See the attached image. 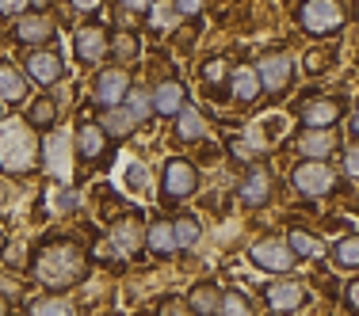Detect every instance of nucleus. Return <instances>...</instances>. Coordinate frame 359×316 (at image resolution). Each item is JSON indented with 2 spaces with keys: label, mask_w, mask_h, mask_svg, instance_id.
I'll return each mask as SVG.
<instances>
[{
  "label": "nucleus",
  "mask_w": 359,
  "mask_h": 316,
  "mask_svg": "<svg viewBox=\"0 0 359 316\" xmlns=\"http://www.w3.org/2000/svg\"><path fill=\"white\" fill-rule=\"evenodd\" d=\"M92 275V255L76 236H46L27 259V278L50 294H69Z\"/></svg>",
  "instance_id": "f257e3e1"
},
{
  "label": "nucleus",
  "mask_w": 359,
  "mask_h": 316,
  "mask_svg": "<svg viewBox=\"0 0 359 316\" xmlns=\"http://www.w3.org/2000/svg\"><path fill=\"white\" fill-rule=\"evenodd\" d=\"M42 134L20 115H0V175L31 179L39 175Z\"/></svg>",
  "instance_id": "f03ea898"
},
{
  "label": "nucleus",
  "mask_w": 359,
  "mask_h": 316,
  "mask_svg": "<svg viewBox=\"0 0 359 316\" xmlns=\"http://www.w3.org/2000/svg\"><path fill=\"white\" fill-rule=\"evenodd\" d=\"M203 187V168L195 164L191 157H172L161 160V175H157V199L165 202V206H180V202L195 199Z\"/></svg>",
  "instance_id": "7ed1b4c3"
},
{
  "label": "nucleus",
  "mask_w": 359,
  "mask_h": 316,
  "mask_svg": "<svg viewBox=\"0 0 359 316\" xmlns=\"http://www.w3.org/2000/svg\"><path fill=\"white\" fill-rule=\"evenodd\" d=\"M73 164H76V152H73V134L65 126H54V130L42 134V152H39V172L50 179L54 187L73 183Z\"/></svg>",
  "instance_id": "20e7f679"
},
{
  "label": "nucleus",
  "mask_w": 359,
  "mask_h": 316,
  "mask_svg": "<svg viewBox=\"0 0 359 316\" xmlns=\"http://www.w3.org/2000/svg\"><path fill=\"white\" fill-rule=\"evenodd\" d=\"M73 62L88 73L111 62V23H104V20L76 23L73 27Z\"/></svg>",
  "instance_id": "39448f33"
},
{
  "label": "nucleus",
  "mask_w": 359,
  "mask_h": 316,
  "mask_svg": "<svg viewBox=\"0 0 359 316\" xmlns=\"http://www.w3.org/2000/svg\"><path fill=\"white\" fill-rule=\"evenodd\" d=\"M20 69H23V76H27L31 88H39V92L57 88V84H62L65 76H69L65 54H62L57 46H35V50H23Z\"/></svg>",
  "instance_id": "423d86ee"
},
{
  "label": "nucleus",
  "mask_w": 359,
  "mask_h": 316,
  "mask_svg": "<svg viewBox=\"0 0 359 316\" xmlns=\"http://www.w3.org/2000/svg\"><path fill=\"white\" fill-rule=\"evenodd\" d=\"M130 84H134V76L130 69H123V65H100V69H92L88 76V103L92 110H111V107H123V99H126V92H130Z\"/></svg>",
  "instance_id": "0eeeda50"
},
{
  "label": "nucleus",
  "mask_w": 359,
  "mask_h": 316,
  "mask_svg": "<svg viewBox=\"0 0 359 316\" xmlns=\"http://www.w3.org/2000/svg\"><path fill=\"white\" fill-rule=\"evenodd\" d=\"M104 244L118 255V259H134L138 252H145V217L138 210H123L118 217H111Z\"/></svg>",
  "instance_id": "6e6552de"
},
{
  "label": "nucleus",
  "mask_w": 359,
  "mask_h": 316,
  "mask_svg": "<svg viewBox=\"0 0 359 316\" xmlns=\"http://www.w3.org/2000/svg\"><path fill=\"white\" fill-rule=\"evenodd\" d=\"M8 35H12V42H15V46H23V50L54 46V38H57V15H54V12H35V8H27L20 20L8 23Z\"/></svg>",
  "instance_id": "1a4fd4ad"
},
{
  "label": "nucleus",
  "mask_w": 359,
  "mask_h": 316,
  "mask_svg": "<svg viewBox=\"0 0 359 316\" xmlns=\"http://www.w3.org/2000/svg\"><path fill=\"white\" fill-rule=\"evenodd\" d=\"M298 23H302V31H310V35H332V31H340V23H344V8H340L337 0H302V4H298Z\"/></svg>",
  "instance_id": "9d476101"
},
{
  "label": "nucleus",
  "mask_w": 359,
  "mask_h": 316,
  "mask_svg": "<svg viewBox=\"0 0 359 316\" xmlns=\"http://www.w3.org/2000/svg\"><path fill=\"white\" fill-rule=\"evenodd\" d=\"M271 194H276V179H271L268 168L260 164H249L237 179V202H241L245 210H264L271 202Z\"/></svg>",
  "instance_id": "9b49d317"
},
{
  "label": "nucleus",
  "mask_w": 359,
  "mask_h": 316,
  "mask_svg": "<svg viewBox=\"0 0 359 316\" xmlns=\"http://www.w3.org/2000/svg\"><path fill=\"white\" fill-rule=\"evenodd\" d=\"M249 263L260 271H271V275H287L294 267V252L287 247L283 236H260L249 244Z\"/></svg>",
  "instance_id": "f8f14e48"
},
{
  "label": "nucleus",
  "mask_w": 359,
  "mask_h": 316,
  "mask_svg": "<svg viewBox=\"0 0 359 316\" xmlns=\"http://www.w3.org/2000/svg\"><path fill=\"white\" fill-rule=\"evenodd\" d=\"M111 149V138L104 134V126L96 122V118H76L73 126V152L81 164H96L100 157H107Z\"/></svg>",
  "instance_id": "ddd939ff"
},
{
  "label": "nucleus",
  "mask_w": 359,
  "mask_h": 316,
  "mask_svg": "<svg viewBox=\"0 0 359 316\" xmlns=\"http://www.w3.org/2000/svg\"><path fill=\"white\" fill-rule=\"evenodd\" d=\"M290 183H294V191L306 194V199H325V194H332V187H337V175H332V168H325L321 160H302V164L290 172Z\"/></svg>",
  "instance_id": "4468645a"
},
{
  "label": "nucleus",
  "mask_w": 359,
  "mask_h": 316,
  "mask_svg": "<svg viewBox=\"0 0 359 316\" xmlns=\"http://www.w3.org/2000/svg\"><path fill=\"white\" fill-rule=\"evenodd\" d=\"M256 76H260V88L264 92L279 96V92H287L290 80H294V57L271 50V54H264L260 62H256Z\"/></svg>",
  "instance_id": "2eb2a0df"
},
{
  "label": "nucleus",
  "mask_w": 359,
  "mask_h": 316,
  "mask_svg": "<svg viewBox=\"0 0 359 316\" xmlns=\"http://www.w3.org/2000/svg\"><path fill=\"white\" fill-rule=\"evenodd\" d=\"M207 134H210V118L203 115L199 103H184L172 115V138H176V145H199V141H207Z\"/></svg>",
  "instance_id": "dca6fc26"
},
{
  "label": "nucleus",
  "mask_w": 359,
  "mask_h": 316,
  "mask_svg": "<svg viewBox=\"0 0 359 316\" xmlns=\"http://www.w3.org/2000/svg\"><path fill=\"white\" fill-rule=\"evenodd\" d=\"M149 99H153V118H172L187 103V84L180 76H161V80L149 84Z\"/></svg>",
  "instance_id": "f3484780"
},
{
  "label": "nucleus",
  "mask_w": 359,
  "mask_h": 316,
  "mask_svg": "<svg viewBox=\"0 0 359 316\" xmlns=\"http://www.w3.org/2000/svg\"><path fill=\"white\" fill-rule=\"evenodd\" d=\"M31 99V84L23 76L20 62L12 57H0V107L12 110V107H23Z\"/></svg>",
  "instance_id": "a211bd4d"
},
{
  "label": "nucleus",
  "mask_w": 359,
  "mask_h": 316,
  "mask_svg": "<svg viewBox=\"0 0 359 316\" xmlns=\"http://www.w3.org/2000/svg\"><path fill=\"white\" fill-rule=\"evenodd\" d=\"M145 252L157 255V259H172V255H180L176 233H172V217H165V213L145 217Z\"/></svg>",
  "instance_id": "6ab92c4d"
},
{
  "label": "nucleus",
  "mask_w": 359,
  "mask_h": 316,
  "mask_svg": "<svg viewBox=\"0 0 359 316\" xmlns=\"http://www.w3.org/2000/svg\"><path fill=\"white\" fill-rule=\"evenodd\" d=\"M23 118H27L39 134L54 130V126H62V99H57L54 92H39V96H31L27 103H23Z\"/></svg>",
  "instance_id": "aec40b11"
},
{
  "label": "nucleus",
  "mask_w": 359,
  "mask_h": 316,
  "mask_svg": "<svg viewBox=\"0 0 359 316\" xmlns=\"http://www.w3.org/2000/svg\"><path fill=\"white\" fill-rule=\"evenodd\" d=\"M264 305H268L271 313H294L306 305V286L294 278L268 282V286H264Z\"/></svg>",
  "instance_id": "412c9836"
},
{
  "label": "nucleus",
  "mask_w": 359,
  "mask_h": 316,
  "mask_svg": "<svg viewBox=\"0 0 359 316\" xmlns=\"http://www.w3.org/2000/svg\"><path fill=\"white\" fill-rule=\"evenodd\" d=\"M226 92H229V99H233V103H256V99L264 96L260 76H256V65H249V62H237L233 69H229Z\"/></svg>",
  "instance_id": "4be33fe9"
},
{
  "label": "nucleus",
  "mask_w": 359,
  "mask_h": 316,
  "mask_svg": "<svg viewBox=\"0 0 359 316\" xmlns=\"http://www.w3.org/2000/svg\"><path fill=\"white\" fill-rule=\"evenodd\" d=\"M23 316H81V305L69 294H50V289H42V294L23 301Z\"/></svg>",
  "instance_id": "5701e85b"
},
{
  "label": "nucleus",
  "mask_w": 359,
  "mask_h": 316,
  "mask_svg": "<svg viewBox=\"0 0 359 316\" xmlns=\"http://www.w3.org/2000/svg\"><path fill=\"white\" fill-rule=\"evenodd\" d=\"M298 118H302L306 130H332V122L340 118V99H332V96L306 99V103L298 107Z\"/></svg>",
  "instance_id": "b1692460"
},
{
  "label": "nucleus",
  "mask_w": 359,
  "mask_h": 316,
  "mask_svg": "<svg viewBox=\"0 0 359 316\" xmlns=\"http://www.w3.org/2000/svg\"><path fill=\"white\" fill-rule=\"evenodd\" d=\"M218 301H222V286L215 278H199L191 282V289L184 294V305L191 316H215L218 313Z\"/></svg>",
  "instance_id": "393cba45"
},
{
  "label": "nucleus",
  "mask_w": 359,
  "mask_h": 316,
  "mask_svg": "<svg viewBox=\"0 0 359 316\" xmlns=\"http://www.w3.org/2000/svg\"><path fill=\"white\" fill-rule=\"evenodd\" d=\"M142 62V31L126 27V31H111V65L134 69Z\"/></svg>",
  "instance_id": "a878e982"
},
{
  "label": "nucleus",
  "mask_w": 359,
  "mask_h": 316,
  "mask_svg": "<svg viewBox=\"0 0 359 316\" xmlns=\"http://www.w3.org/2000/svg\"><path fill=\"white\" fill-rule=\"evenodd\" d=\"M229 69H233V62H226L222 54H210V57H203V62H199V84H203V88H207L215 99L229 96V92H226Z\"/></svg>",
  "instance_id": "bb28decb"
},
{
  "label": "nucleus",
  "mask_w": 359,
  "mask_h": 316,
  "mask_svg": "<svg viewBox=\"0 0 359 316\" xmlns=\"http://www.w3.org/2000/svg\"><path fill=\"white\" fill-rule=\"evenodd\" d=\"M172 233H176V247L180 252H195V247L203 244V217L199 213H191V210H184V213H176L172 217Z\"/></svg>",
  "instance_id": "cd10ccee"
},
{
  "label": "nucleus",
  "mask_w": 359,
  "mask_h": 316,
  "mask_svg": "<svg viewBox=\"0 0 359 316\" xmlns=\"http://www.w3.org/2000/svg\"><path fill=\"white\" fill-rule=\"evenodd\" d=\"M294 149L302 152L306 160H325L337 149V134L332 130H302V138L294 141Z\"/></svg>",
  "instance_id": "c85d7f7f"
},
{
  "label": "nucleus",
  "mask_w": 359,
  "mask_h": 316,
  "mask_svg": "<svg viewBox=\"0 0 359 316\" xmlns=\"http://www.w3.org/2000/svg\"><path fill=\"white\" fill-rule=\"evenodd\" d=\"M96 122L104 126V134H107L111 141H126V138H134V134H138V122H134V118L126 115L123 107L100 110V115H96Z\"/></svg>",
  "instance_id": "c756f323"
},
{
  "label": "nucleus",
  "mask_w": 359,
  "mask_h": 316,
  "mask_svg": "<svg viewBox=\"0 0 359 316\" xmlns=\"http://www.w3.org/2000/svg\"><path fill=\"white\" fill-rule=\"evenodd\" d=\"M123 110L138 122V130L142 126H149L153 122V99H149V88L145 84H130V92H126V99H123Z\"/></svg>",
  "instance_id": "7c9ffc66"
},
{
  "label": "nucleus",
  "mask_w": 359,
  "mask_h": 316,
  "mask_svg": "<svg viewBox=\"0 0 359 316\" xmlns=\"http://www.w3.org/2000/svg\"><path fill=\"white\" fill-rule=\"evenodd\" d=\"M142 20H145V27H149L153 35H172L176 23H180V15H176L172 0H157V4H153L149 12L142 15Z\"/></svg>",
  "instance_id": "2f4dec72"
},
{
  "label": "nucleus",
  "mask_w": 359,
  "mask_h": 316,
  "mask_svg": "<svg viewBox=\"0 0 359 316\" xmlns=\"http://www.w3.org/2000/svg\"><path fill=\"white\" fill-rule=\"evenodd\" d=\"M123 187H126V191H134V194H142V191H149V187H153V172H149V164H145L142 157H130L123 164Z\"/></svg>",
  "instance_id": "473e14b6"
},
{
  "label": "nucleus",
  "mask_w": 359,
  "mask_h": 316,
  "mask_svg": "<svg viewBox=\"0 0 359 316\" xmlns=\"http://www.w3.org/2000/svg\"><path fill=\"white\" fill-rule=\"evenodd\" d=\"M215 316H256L249 294L241 289H222V301H218V313Z\"/></svg>",
  "instance_id": "72a5a7b5"
},
{
  "label": "nucleus",
  "mask_w": 359,
  "mask_h": 316,
  "mask_svg": "<svg viewBox=\"0 0 359 316\" xmlns=\"http://www.w3.org/2000/svg\"><path fill=\"white\" fill-rule=\"evenodd\" d=\"M287 247L294 252V259H318V255H321V244L313 240L306 229H290V233H287Z\"/></svg>",
  "instance_id": "f704fd0d"
},
{
  "label": "nucleus",
  "mask_w": 359,
  "mask_h": 316,
  "mask_svg": "<svg viewBox=\"0 0 359 316\" xmlns=\"http://www.w3.org/2000/svg\"><path fill=\"white\" fill-rule=\"evenodd\" d=\"M84 206V199H81V191H76L73 183H65V187H54V213H62V217H69V213H81Z\"/></svg>",
  "instance_id": "c9c22d12"
},
{
  "label": "nucleus",
  "mask_w": 359,
  "mask_h": 316,
  "mask_svg": "<svg viewBox=\"0 0 359 316\" xmlns=\"http://www.w3.org/2000/svg\"><path fill=\"white\" fill-rule=\"evenodd\" d=\"M332 259H337L340 267H359V236H340V240L332 244Z\"/></svg>",
  "instance_id": "e433bc0d"
},
{
  "label": "nucleus",
  "mask_w": 359,
  "mask_h": 316,
  "mask_svg": "<svg viewBox=\"0 0 359 316\" xmlns=\"http://www.w3.org/2000/svg\"><path fill=\"white\" fill-rule=\"evenodd\" d=\"M229 152H233V160H241V164H256V160L264 157L260 145H256L249 134H245V138H229Z\"/></svg>",
  "instance_id": "4c0bfd02"
},
{
  "label": "nucleus",
  "mask_w": 359,
  "mask_h": 316,
  "mask_svg": "<svg viewBox=\"0 0 359 316\" xmlns=\"http://www.w3.org/2000/svg\"><path fill=\"white\" fill-rule=\"evenodd\" d=\"M172 8H176L180 20H199L207 12V0H172Z\"/></svg>",
  "instance_id": "58836bf2"
},
{
  "label": "nucleus",
  "mask_w": 359,
  "mask_h": 316,
  "mask_svg": "<svg viewBox=\"0 0 359 316\" xmlns=\"http://www.w3.org/2000/svg\"><path fill=\"white\" fill-rule=\"evenodd\" d=\"M27 8H31V0H0V20L12 23V20H20Z\"/></svg>",
  "instance_id": "ea45409f"
},
{
  "label": "nucleus",
  "mask_w": 359,
  "mask_h": 316,
  "mask_svg": "<svg viewBox=\"0 0 359 316\" xmlns=\"http://www.w3.org/2000/svg\"><path fill=\"white\" fill-rule=\"evenodd\" d=\"M157 316H191L184 305V297H165V301H157Z\"/></svg>",
  "instance_id": "a19ab883"
},
{
  "label": "nucleus",
  "mask_w": 359,
  "mask_h": 316,
  "mask_svg": "<svg viewBox=\"0 0 359 316\" xmlns=\"http://www.w3.org/2000/svg\"><path fill=\"white\" fill-rule=\"evenodd\" d=\"M153 4H157V0H115V8H123V12L134 15V20H142V15L149 12Z\"/></svg>",
  "instance_id": "79ce46f5"
},
{
  "label": "nucleus",
  "mask_w": 359,
  "mask_h": 316,
  "mask_svg": "<svg viewBox=\"0 0 359 316\" xmlns=\"http://www.w3.org/2000/svg\"><path fill=\"white\" fill-rule=\"evenodd\" d=\"M65 4H69V8H73L76 15H96L100 8L107 4V0H65Z\"/></svg>",
  "instance_id": "37998d69"
},
{
  "label": "nucleus",
  "mask_w": 359,
  "mask_h": 316,
  "mask_svg": "<svg viewBox=\"0 0 359 316\" xmlns=\"http://www.w3.org/2000/svg\"><path fill=\"white\" fill-rule=\"evenodd\" d=\"M344 175L359 183V145H352V149H344Z\"/></svg>",
  "instance_id": "c03bdc74"
},
{
  "label": "nucleus",
  "mask_w": 359,
  "mask_h": 316,
  "mask_svg": "<svg viewBox=\"0 0 359 316\" xmlns=\"http://www.w3.org/2000/svg\"><path fill=\"white\" fill-rule=\"evenodd\" d=\"M344 301H348V309H352V313H359V278H355V282H348Z\"/></svg>",
  "instance_id": "a18cd8bd"
},
{
  "label": "nucleus",
  "mask_w": 359,
  "mask_h": 316,
  "mask_svg": "<svg viewBox=\"0 0 359 316\" xmlns=\"http://www.w3.org/2000/svg\"><path fill=\"white\" fill-rule=\"evenodd\" d=\"M31 8H35V12H50V8H54V0H31Z\"/></svg>",
  "instance_id": "49530a36"
},
{
  "label": "nucleus",
  "mask_w": 359,
  "mask_h": 316,
  "mask_svg": "<svg viewBox=\"0 0 359 316\" xmlns=\"http://www.w3.org/2000/svg\"><path fill=\"white\" fill-rule=\"evenodd\" d=\"M0 316H12V305H8L4 294H0Z\"/></svg>",
  "instance_id": "de8ad7c7"
},
{
  "label": "nucleus",
  "mask_w": 359,
  "mask_h": 316,
  "mask_svg": "<svg viewBox=\"0 0 359 316\" xmlns=\"http://www.w3.org/2000/svg\"><path fill=\"white\" fill-rule=\"evenodd\" d=\"M8 202V183H4V175H0V206Z\"/></svg>",
  "instance_id": "09e8293b"
},
{
  "label": "nucleus",
  "mask_w": 359,
  "mask_h": 316,
  "mask_svg": "<svg viewBox=\"0 0 359 316\" xmlns=\"http://www.w3.org/2000/svg\"><path fill=\"white\" fill-rule=\"evenodd\" d=\"M4 252H8V236H4V229H0V259H4Z\"/></svg>",
  "instance_id": "8fccbe9b"
},
{
  "label": "nucleus",
  "mask_w": 359,
  "mask_h": 316,
  "mask_svg": "<svg viewBox=\"0 0 359 316\" xmlns=\"http://www.w3.org/2000/svg\"><path fill=\"white\" fill-rule=\"evenodd\" d=\"M352 130H355V138H359V103H355V122H352Z\"/></svg>",
  "instance_id": "3c124183"
}]
</instances>
